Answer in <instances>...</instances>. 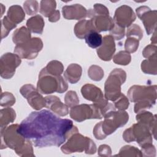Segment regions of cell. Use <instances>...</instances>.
Wrapping results in <instances>:
<instances>
[{
  "label": "cell",
  "instance_id": "obj_1",
  "mask_svg": "<svg viewBox=\"0 0 157 157\" xmlns=\"http://www.w3.org/2000/svg\"><path fill=\"white\" fill-rule=\"evenodd\" d=\"M17 131L39 148L59 147L78 132L72 120L61 118L47 110L31 112L19 124Z\"/></svg>",
  "mask_w": 157,
  "mask_h": 157
},
{
  "label": "cell",
  "instance_id": "obj_2",
  "mask_svg": "<svg viewBox=\"0 0 157 157\" xmlns=\"http://www.w3.org/2000/svg\"><path fill=\"white\" fill-rule=\"evenodd\" d=\"M103 118L104 120L97 123L93 129V134L98 140L104 139L117 129L124 126L129 120V115L124 110H113L107 112Z\"/></svg>",
  "mask_w": 157,
  "mask_h": 157
},
{
  "label": "cell",
  "instance_id": "obj_3",
  "mask_svg": "<svg viewBox=\"0 0 157 157\" xmlns=\"http://www.w3.org/2000/svg\"><path fill=\"white\" fill-rule=\"evenodd\" d=\"M156 85H133L128 91L130 101L136 102L134 112L137 113L145 109H150L156 103Z\"/></svg>",
  "mask_w": 157,
  "mask_h": 157
},
{
  "label": "cell",
  "instance_id": "obj_4",
  "mask_svg": "<svg viewBox=\"0 0 157 157\" xmlns=\"http://www.w3.org/2000/svg\"><path fill=\"white\" fill-rule=\"evenodd\" d=\"M68 88L66 80L61 75L55 76L45 72L43 69L39 74L37 90L42 94H52L55 92L63 93Z\"/></svg>",
  "mask_w": 157,
  "mask_h": 157
},
{
  "label": "cell",
  "instance_id": "obj_5",
  "mask_svg": "<svg viewBox=\"0 0 157 157\" xmlns=\"http://www.w3.org/2000/svg\"><path fill=\"white\" fill-rule=\"evenodd\" d=\"M61 150L65 154L85 151L86 154L93 155L96 152V145L90 138L77 132L67 139V141L61 147Z\"/></svg>",
  "mask_w": 157,
  "mask_h": 157
},
{
  "label": "cell",
  "instance_id": "obj_6",
  "mask_svg": "<svg viewBox=\"0 0 157 157\" xmlns=\"http://www.w3.org/2000/svg\"><path fill=\"white\" fill-rule=\"evenodd\" d=\"M126 79V72L115 68L111 71L104 85V97L107 100L114 102L121 94V86Z\"/></svg>",
  "mask_w": 157,
  "mask_h": 157
},
{
  "label": "cell",
  "instance_id": "obj_7",
  "mask_svg": "<svg viewBox=\"0 0 157 157\" xmlns=\"http://www.w3.org/2000/svg\"><path fill=\"white\" fill-rule=\"evenodd\" d=\"M18 124H13L1 130V149L10 148L18 154L27 140L18 132Z\"/></svg>",
  "mask_w": 157,
  "mask_h": 157
},
{
  "label": "cell",
  "instance_id": "obj_8",
  "mask_svg": "<svg viewBox=\"0 0 157 157\" xmlns=\"http://www.w3.org/2000/svg\"><path fill=\"white\" fill-rule=\"evenodd\" d=\"M123 138L127 142L136 141L140 147L153 142L152 134L149 128L140 123L134 124L126 129L123 134Z\"/></svg>",
  "mask_w": 157,
  "mask_h": 157
},
{
  "label": "cell",
  "instance_id": "obj_9",
  "mask_svg": "<svg viewBox=\"0 0 157 157\" xmlns=\"http://www.w3.org/2000/svg\"><path fill=\"white\" fill-rule=\"evenodd\" d=\"M70 117L77 122L87 119H101L103 118L101 110L95 104H83L71 108Z\"/></svg>",
  "mask_w": 157,
  "mask_h": 157
},
{
  "label": "cell",
  "instance_id": "obj_10",
  "mask_svg": "<svg viewBox=\"0 0 157 157\" xmlns=\"http://www.w3.org/2000/svg\"><path fill=\"white\" fill-rule=\"evenodd\" d=\"M42 48V40L39 37H33L23 44L17 45L14 48V53L21 58L32 59L37 57Z\"/></svg>",
  "mask_w": 157,
  "mask_h": 157
},
{
  "label": "cell",
  "instance_id": "obj_11",
  "mask_svg": "<svg viewBox=\"0 0 157 157\" xmlns=\"http://www.w3.org/2000/svg\"><path fill=\"white\" fill-rule=\"evenodd\" d=\"M21 62V58L17 54L4 53L0 59L1 77L5 79L12 78L15 72V69L20 65Z\"/></svg>",
  "mask_w": 157,
  "mask_h": 157
},
{
  "label": "cell",
  "instance_id": "obj_12",
  "mask_svg": "<svg viewBox=\"0 0 157 157\" xmlns=\"http://www.w3.org/2000/svg\"><path fill=\"white\" fill-rule=\"evenodd\" d=\"M21 95L27 99L29 105L34 109L39 110L45 107V99L38 90L31 84H26L22 86L20 90Z\"/></svg>",
  "mask_w": 157,
  "mask_h": 157
},
{
  "label": "cell",
  "instance_id": "obj_13",
  "mask_svg": "<svg viewBox=\"0 0 157 157\" xmlns=\"http://www.w3.org/2000/svg\"><path fill=\"white\" fill-rule=\"evenodd\" d=\"M136 13L142 21L148 35L153 33L156 30L157 12L156 10H151L147 6H140L136 9Z\"/></svg>",
  "mask_w": 157,
  "mask_h": 157
},
{
  "label": "cell",
  "instance_id": "obj_14",
  "mask_svg": "<svg viewBox=\"0 0 157 157\" xmlns=\"http://www.w3.org/2000/svg\"><path fill=\"white\" fill-rule=\"evenodd\" d=\"M136 18V14L132 8L128 6L123 5L116 9L113 20L115 25L124 28L131 26Z\"/></svg>",
  "mask_w": 157,
  "mask_h": 157
},
{
  "label": "cell",
  "instance_id": "obj_15",
  "mask_svg": "<svg viewBox=\"0 0 157 157\" xmlns=\"http://www.w3.org/2000/svg\"><path fill=\"white\" fill-rule=\"evenodd\" d=\"M98 56L102 60L107 61L112 59L115 52V44L113 37L110 35L105 36L101 45L98 48Z\"/></svg>",
  "mask_w": 157,
  "mask_h": 157
},
{
  "label": "cell",
  "instance_id": "obj_16",
  "mask_svg": "<svg viewBox=\"0 0 157 157\" xmlns=\"http://www.w3.org/2000/svg\"><path fill=\"white\" fill-rule=\"evenodd\" d=\"M62 13L67 20H83L87 16V10L78 4L64 6L62 7Z\"/></svg>",
  "mask_w": 157,
  "mask_h": 157
},
{
  "label": "cell",
  "instance_id": "obj_17",
  "mask_svg": "<svg viewBox=\"0 0 157 157\" xmlns=\"http://www.w3.org/2000/svg\"><path fill=\"white\" fill-rule=\"evenodd\" d=\"M45 99V107L55 113L59 116L64 117L68 114V106L63 104L61 100L56 96H48Z\"/></svg>",
  "mask_w": 157,
  "mask_h": 157
},
{
  "label": "cell",
  "instance_id": "obj_18",
  "mask_svg": "<svg viewBox=\"0 0 157 157\" xmlns=\"http://www.w3.org/2000/svg\"><path fill=\"white\" fill-rule=\"evenodd\" d=\"M156 115H153L150 112L141 111L137 113L136 118L138 123H142L147 126L153 137L156 139Z\"/></svg>",
  "mask_w": 157,
  "mask_h": 157
},
{
  "label": "cell",
  "instance_id": "obj_19",
  "mask_svg": "<svg viewBox=\"0 0 157 157\" xmlns=\"http://www.w3.org/2000/svg\"><path fill=\"white\" fill-rule=\"evenodd\" d=\"M97 32L110 31L115 26L113 19L109 15H96L90 18Z\"/></svg>",
  "mask_w": 157,
  "mask_h": 157
},
{
  "label": "cell",
  "instance_id": "obj_20",
  "mask_svg": "<svg viewBox=\"0 0 157 157\" xmlns=\"http://www.w3.org/2000/svg\"><path fill=\"white\" fill-rule=\"evenodd\" d=\"M91 31H96L92 20L83 19L77 22L74 27V33L79 39H85V36Z\"/></svg>",
  "mask_w": 157,
  "mask_h": 157
},
{
  "label": "cell",
  "instance_id": "obj_21",
  "mask_svg": "<svg viewBox=\"0 0 157 157\" xmlns=\"http://www.w3.org/2000/svg\"><path fill=\"white\" fill-rule=\"evenodd\" d=\"M82 73V67L77 64L72 63L67 66L64 72V77L70 83L75 84L80 79Z\"/></svg>",
  "mask_w": 157,
  "mask_h": 157
},
{
  "label": "cell",
  "instance_id": "obj_22",
  "mask_svg": "<svg viewBox=\"0 0 157 157\" xmlns=\"http://www.w3.org/2000/svg\"><path fill=\"white\" fill-rule=\"evenodd\" d=\"M45 22L42 16L36 15L29 18L26 21V26L30 32L41 34L43 32Z\"/></svg>",
  "mask_w": 157,
  "mask_h": 157
},
{
  "label": "cell",
  "instance_id": "obj_23",
  "mask_svg": "<svg viewBox=\"0 0 157 157\" xmlns=\"http://www.w3.org/2000/svg\"><path fill=\"white\" fill-rule=\"evenodd\" d=\"M6 17L13 23L17 25L23 21L25 17V13L21 6L13 5L9 7Z\"/></svg>",
  "mask_w": 157,
  "mask_h": 157
},
{
  "label": "cell",
  "instance_id": "obj_24",
  "mask_svg": "<svg viewBox=\"0 0 157 157\" xmlns=\"http://www.w3.org/2000/svg\"><path fill=\"white\" fill-rule=\"evenodd\" d=\"M16 118V113L15 110L10 107H6L0 110V124L1 130L6 128L7 125L13 123Z\"/></svg>",
  "mask_w": 157,
  "mask_h": 157
},
{
  "label": "cell",
  "instance_id": "obj_25",
  "mask_svg": "<svg viewBox=\"0 0 157 157\" xmlns=\"http://www.w3.org/2000/svg\"><path fill=\"white\" fill-rule=\"evenodd\" d=\"M31 39V32L25 26L16 29L12 36V41L16 45L23 44Z\"/></svg>",
  "mask_w": 157,
  "mask_h": 157
},
{
  "label": "cell",
  "instance_id": "obj_26",
  "mask_svg": "<svg viewBox=\"0 0 157 157\" xmlns=\"http://www.w3.org/2000/svg\"><path fill=\"white\" fill-rule=\"evenodd\" d=\"M156 64V55H155L142 62L141 69L145 74L156 75L157 73Z\"/></svg>",
  "mask_w": 157,
  "mask_h": 157
},
{
  "label": "cell",
  "instance_id": "obj_27",
  "mask_svg": "<svg viewBox=\"0 0 157 157\" xmlns=\"http://www.w3.org/2000/svg\"><path fill=\"white\" fill-rule=\"evenodd\" d=\"M85 40L90 47L92 48H98L101 45L103 37L98 32L91 31L85 36Z\"/></svg>",
  "mask_w": 157,
  "mask_h": 157
},
{
  "label": "cell",
  "instance_id": "obj_28",
  "mask_svg": "<svg viewBox=\"0 0 157 157\" xmlns=\"http://www.w3.org/2000/svg\"><path fill=\"white\" fill-rule=\"evenodd\" d=\"M47 73L55 75H61L64 71V66L63 64L57 60H53L49 62L47 65L42 69Z\"/></svg>",
  "mask_w": 157,
  "mask_h": 157
},
{
  "label": "cell",
  "instance_id": "obj_29",
  "mask_svg": "<svg viewBox=\"0 0 157 157\" xmlns=\"http://www.w3.org/2000/svg\"><path fill=\"white\" fill-rule=\"evenodd\" d=\"M56 3L55 1L44 0L40 1V13L45 17H48L52 15L56 10Z\"/></svg>",
  "mask_w": 157,
  "mask_h": 157
},
{
  "label": "cell",
  "instance_id": "obj_30",
  "mask_svg": "<svg viewBox=\"0 0 157 157\" xmlns=\"http://www.w3.org/2000/svg\"><path fill=\"white\" fill-rule=\"evenodd\" d=\"M115 156H142V152L137 148L131 146L125 145L119 151V153Z\"/></svg>",
  "mask_w": 157,
  "mask_h": 157
},
{
  "label": "cell",
  "instance_id": "obj_31",
  "mask_svg": "<svg viewBox=\"0 0 157 157\" xmlns=\"http://www.w3.org/2000/svg\"><path fill=\"white\" fill-rule=\"evenodd\" d=\"M113 62L119 65H128L131 61V56L129 53L126 51H120L113 56Z\"/></svg>",
  "mask_w": 157,
  "mask_h": 157
},
{
  "label": "cell",
  "instance_id": "obj_32",
  "mask_svg": "<svg viewBox=\"0 0 157 157\" xmlns=\"http://www.w3.org/2000/svg\"><path fill=\"white\" fill-rule=\"evenodd\" d=\"M88 75L92 80L100 81L104 77V71L100 66L92 65L88 71Z\"/></svg>",
  "mask_w": 157,
  "mask_h": 157
},
{
  "label": "cell",
  "instance_id": "obj_33",
  "mask_svg": "<svg viewBox=\"0 0 157 157\" xmlns=\"http://www.w3.org/2000/svg\"><path fill=\"white\" fill-rule=\"evenodd\" d=\"M126 36L127 37H134L140 40L143 37V31L139 25L132 24L128 28Z\"/></svg>",
  "mask_w": 157,
  "mask_h": 157
},
{
  "label": "cell",
  "instance_id": "obj_34",
  "mask_svg": "<svg viewBox=\"0 0 157 157\" xmlns=\"http://www.w3.org/2000/svg\"><path fill=\"white\" fill-rule=\"evenodd\" d=\"M17 26V25L10 21L6 16L1 20V38L3 39L8 36L9 32Z\"/></svg>",
  "mask_w": 157,
  "mask_h": 157
},
{
  "label": "cell",
  "instance_id": "obj_35",
  "mask_svg": "<svg viewBox=\"0 0 157 157\" xmlns=\"http://www.w3.org/2000/svg\"><path fill=\"white\" fill-rule=\"evenodd\" d=\"M23 7L28 15H33L38 12L39 3L37 1H26L23 3Z\"/></svg>",
  "mask_w": 157,
  "mask_h": 157
},
{
  "label": "cell",
  "instance_id": "obj_36",
  "mask_svg": "<svg viewBox=\"0 0 157 157\" xmlns=\"http://www.w3.org/2000/svg\"><path fill=\"white\" fill-rule=\"evenodd\" d=\"M64 101L68 107H74L79 103V99L75 91H69L65 95Z\"/></svg>",
  "mask_w": 157,
  "mask_h": 157
},
{
  "label": "cell",
  "instance_id": "obj_37",
  "mask_svg": "<svg viewBox=\"0 0 157 157\" xmlns=\"http://www.w3.org/2000/svg\"><path fill=\"white\" fill-rule=\"evenodd\" d=\"M15 103V98L9 92L2 93L1 98V106L9 107L13 105Z\"/></svg>",
  "mask_w": 157,
  "mask_h": 157
},
{
  "label": "cell",
  "instance_id": "obj_38",
  "mask_svg": "<svg viewBox=\"0 0 157 157\" xmlns=\"http://www.w3.org/2000/svg\"><path fill=\"white\" fill-rule=\"evenodd\" d=\"M139 40L134 37H127L124 44L125 51L128 53L135 52L139 47Z\"/></svg>",
  "mask_w": 157,
  "mask_h": 157
},
{
  "label": "cell",
  "instance_id": "obj_39",
  "mask_svg": "<svg viewBox=\"0 0 157 157\" xmlns=\"http://www.w3.org/2000/svg\"><path fill=\"white\" fill-rule=\"evenodd\" d=\"M129 102L128 98L121 93L120 96L114 101V106L118 110H125L129 107Z\"/></svg>",
  "mask_w": 157,
  "mask_h": 157
},
{
  "label": "cell",
  "instance_id": "obj_40",
  "mask_svg": "<svg viewBox=\"0 0 157 157\" xmlns=\"http://www.w3.org/2000/svg\"><path fill=\"white\" fill-rule=\"evenodd\" d=\"M125 34L124 28L120 27L115 24L114 27L110 31V35L112 36L115 40H120L124 37Z\"/></svg>",
  "mask_w": 157,
  "mask_h": 157
},
{
  "label": "cell",
  "instance_id": "obj_41",
  "mask_svg": "<svg viewBox=\"0 0 157 157\" xmlns=\"http://www.w3.org/2000/svg\"><path fill=\"white\" fill-rule=\"evenodd\" d=\"M141 152L142 156H156V148L152 144H147L143 147H141Z\"/></svg>",
  "mask_w": 157,
  "mask_h": 157
},
{
  "label": "cell",
  "instance_id": "obj_42",
  "mask_svg": "<svg viewBox=\"0 0 157 157\" xmlns=\"http://www.w3.org/2000/svg\"><path fill=\"white\" fill-rule=\"evenodd\" d=\"M142 55L145 58H148L155 55H156V45L155 44L148 45L144 49Z\"/></svg>",
  "mask_w": 157,
  "mask_h": 157
},
{
  "label": "cell",
  "instance_id": "obj_43",
  "mask_svg": "<svg viewBox=\"0 0 157 157\" xmlns=\"http://www.w3.org/2000/svg\"><path fill=\"white\" fill-rule=\"evenodd\" d=\"M98 153L100 156H110L112 155V150L110 146L104 144L99 146Z\"/></svg>",
  "mask_w": 157,
  "mask_h": 157
},
{
  "label": "cell",
  "instance_id": "obj_44",
  "mask_svg": "<svg viewBox=\"0 0 157 157\" xmlns=\"http://www.w3.org/2000/svg\"><path fill=\"white\" fill-rule=\"evenodd\" d=\"M60 18L59 11L56 10L52 15L48 17V20L51 22H56Z\"/></svg>",
  "mask_w": 157,
  "mask_h": 157
},
{
  "label": "cell",
  "instance_id": "obj_45",
  "mask_svg": "<svg viewBox=\"0 0 157 157\" xmlns=\"http://www.w3.org/2000/svg\"><path fill=\"white\" fill-rule=\"evenodd\" d=\"M156 30H155V31L153 32V37H151V42H152L151 44H155V45H156Z\"/></svg>",
  "mask_w": 157,
  "mask_h": 157
}]
</instances>
